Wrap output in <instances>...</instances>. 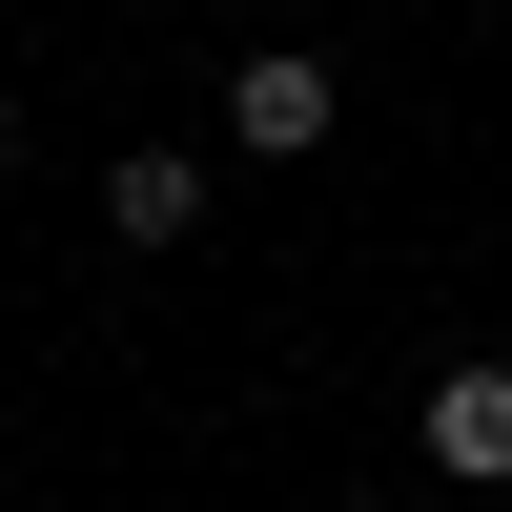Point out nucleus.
I'll list each match as a JSON object with an SVG mask.
<instances>
[{
  "instance_id": "7ed1b4c3",
  "label": "nucleus",
  "mask_w": 512,
  "mask_h": 512,
  "mask_svg": "<svg viewBox=\"0 0 512 512\" xmlns=\"http://www.w3.org/2000/svg\"><path fill=\"white\" fill-rule=\"evenodd\" d=\"M226 144H267V164L328 144V62H246V82H226Z\"/></svg>"
},
{
  "instance_id": "f03ea898",
  "label": "nucleus",
  "mask_w": 512,
  "mask_h": 512,
  "mask_svg": "<svg viewBox=\"0 0 512 512\" xmlns=\"http://www.w3.org/2000/svg\"><path fill=\"white\" fill-rule=\"evenodd\" d=\"M103 226H123V246H185V226H205V164H185V144H123V164H103Z\"/></svg>"
},
{
  "instance_id": "f257e3e1",
  "label": "nucleus",
  "mask_w": 512,
  "mask_h": 512,
  "mask_svg": "<svg viewBox=\"0 0 512 512\" xmlns=\"http://www.w3.org/2000/svg\"><path fill=\"white\" fill-rule=\"evenodd\" d=\"M431 472L451 492H512V369H431Z\"/></svg>"
},
{
  "instance_id": "20e7f679",
  "label": "nucleus",
  "mask_w": 512,
  "mask_h": 512,
  "mask_svg": "<svg viewBox=\"0 0 512 512\" xmlns=\"http://www.w3.org/2000/svg\"><path fill=\"white\" fill-rule=\"evenodd\" d=\"M0 164H21V103H0Z\"/></svg>"
}]
</instances>
